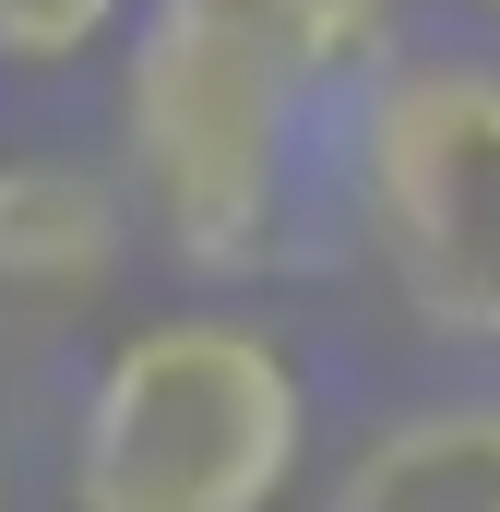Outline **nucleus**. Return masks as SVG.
Here are the masks:
<instances>
[{
	"instance_id": "f257e3e1",
	"label": "nucleus",
	"mask_w": 500,
	"mask_h": 512,
	"mask_svg": "<svg viewBox=\"0 0 500 512\" xmlns=\"http://www.w3.org/2000/svg\"><path fill=\"white\" fill-rule=\"evenodd\" d=\"M393 0H143L120 72L131 179L191 274H274L298 131L334 84H370Z\"/></svg>"
},
{
	"instance_id": "f03ea898",
	"label": "nucleus",
	"mask_w": 500,
	"mask_h": 512,
	"mask_svg": "<svg viewBox=\"0 0 500 512\" xmlns=\"http://www.w3.org/2000/svg\"><path fill=\"white\" fill-rule=\"evenodd\" d=\"M310 441L298 358L239 310H167L108 346L72 417V512H274Z\"/></svg>"
},
{
	"instance_id": "7ed1b4c3",
	"label": "nucleus",
	"mask_w": 500,
	"mask_h": 512,
	"mask_svg": "<svg viewBox=\"0 0 500 512\" xmlns=\"http://www.w3.org/2000/svg\"><path fill=\"white\" fill-rule=\"evenodd\" d=\"M358 215L381 274L429 334L500 346V72L489 60H393L358 96Z\"/></svg>"
},
{
	"instance_id": "20e7f679",
	"label": "nucleus",
	"mask_w": 500,
	"mask_h": 512,
	"mask_svg": "<svg viewBox=\"0 0 500 512\" xmlns=\"http://www.w3.org/2000/svg\"><path fill=\"white\" fill-rule=\"evenodd\" d=\"M322 512H500V393H441L381 417L334 465Z\"/></svg>"
},
{
	"instance_id": "39448f33",
	"label": "nucleus",
	"mask_w": 500,
	"mask_h": 512,
	"mask_svg": "<svg viewBox=\"0 0 500 512\" xmlns=\"http://www.w3.org/2000/svg\"><path fill=\"white\" fill-rule=\"evenodd\" d=\"M120 274V191L72 155H0V286L84 298Z\"/></svg>"
},
{
	"instance_id": "423d86ee",
	"label": "nucleus",
	"mask_w": 500,
	"mask_h": 512,
	"mask_svg": "<svg viewBox=\"0 0 500 512\" xmlns=\"http://www.w3.org/2000/svg\"><path fill=\"white\" fill-rule=\"evenodd\" d=\"M120 0H0V72H72L84 48H108Z\"/></svg>"
},
{
	"instance_id": "0eeeda50",
	"label": "nucleus",
	"mask_w": 500,
	"mask_h": 512,
	"mask_svg": "<svg viewBox=\"0 0 500 512\" xmlns=\"http://www.w3.org/2000/svg\"><path fill=\"white\" fill-rule=\"evenodd\" d=\"M477 12H500V0H477Z\"/></svg>"
}]
</instances>
